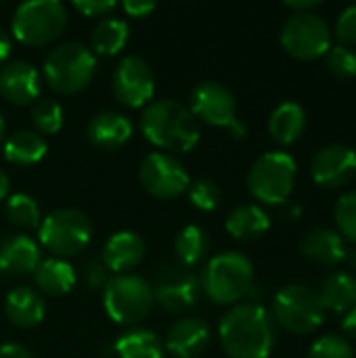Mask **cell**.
<instances>
[{
  "mask_svg": "<svg viewBox=\"0 0 356 358\" xmlns=\"http://www.w3.org/2000/svg\"><path fill=\"white\" fill-rule=\"evenodd\" d=\"M218 338L229 358H269L275 348L273 315L258 302L235 304L220 319Z\"/></svg>",
  "mask_w": 356,
  "mask_h": 358,
  "instance_id": "6da1fadb",
  "label": "cell"
},
{
  "mask_svg": "<svg viewBox=\"0 0 356 358\" xmlns=\"http://www.w3.org/2000/svg\"><path fill=\"white\" fill-rule=\"evenodd\" d=\"M143 136L164 151L187 153L199 143V124L187 105L174 99L153 101L141 115Z\"/></svg>",
  "mask_w": 356,
  "mask_h": 358,
  "instance_id": "7a4b0ae2",
  "label": "cell"
},
{
  "mask_svg": "<svg viewBox=\"0 0 356 358\" xmlns=\"http://www.w3.org/2000/svg\"><path fill=\"white\" fill-rule=\"evenodd\" d=\"M201 292L220 306H235L254 287V264L239 252H220L208 260L201 275Z\"/></svg>",
  "mask_w": 356,
  "mask_h": 358,
  "instance_id": "3957f363",
  "label": "cell"
},
{
  "mask_svg": "<svg viewBox=\"0 0 356 358\" xmlns=\"http://www.w3.org/2000/svg\"><path fill=\"white\" fill-rule=\"evenodd\" d=\"M97 71L94 52L82 42H65L44 59V78L59 94H76L84 90Z\"/></svg>",
  "mask_w": 356,
  "mask_h": 358,
  "instance_id": "277c9868",
  "label": "cell"
},
{
  "mask_svg": "<svg viewBox=\"0 0 356 358\" xmlns=\"http://www.w3.org/2000/svg\"><path fill=\"white\" fill-rule=\"evenodd\" d=\"M296 174L298 164L287 151H269L252 164L248 172V189L258 201L281 206L294 191Z\"/></svg>",
  "mask_w": 356,
  "mask_h": 358,
  "instance_id": "5b68a950",
  "label": "cell"
},
{
  "mask_svg": "<svg viewBox=\"0 0 356 358\" xmlns=\"http://www.w3.org/2000/svg\"><path fill=\"white\" fill-rule=\"evenodd\" d=\"M319 294L302 283L283 285L273 300V321L296 336H308L317 331L325 321Z\"/></svg>",
  "mask_w": 356,
  "mask_h": 358,
  "instance_id": "8992f818",
  "label": "cell"
},
{
  "mask_svg": "<svg viewBox=\"0 0 356 358\" xmlns=\"http://www.w3.org/2000/svg\"><path fill=\"white\" fill-rule=\"evenodd\" d=\"M67 25V8L59 0H29L17 6L10 29L15 40L27 46H44L57 40Z\"/></svg>",
  "mask_w": 356,
  "mask_h": 358,
  "instance_id": "52a82bcc",
  "label": "cell"
},
{
  "mask_svg": "<svg viewBox=\"0 0 356 358\" xmlns=\"http://www.w3.org/2000/svg\"><path fill=\"white\" fill-rule=\"evenodd\" d=\"M103 308L113 323L136 325L153 308L151 283L138 275H115L103 287Z\"/></svg>",
  "mask_w": 356,
  "mask_h": 358,
  "instance_id": "ba28073f",
  "label": "cell"
},
{
  "mask_svg": "<svg viewBox=\"0 0 356 358\" xmlns=\"http://www.w3.org/2000/svg\"><path fill=\"white\" fill-rule=\"evenodd\" d=\"M38 237L40 243L59 258L76 256L90 243L92 224L84 212L73 208H61L50 212L40 222Z\"/></svg>",
  "mask_w": 356,
  "mask_h": 358,
  "instance_id": "9c48e42d",
  "label": "cell"
},
{
  "mask_svg": "<svg viewBox=\"0 0 356 358\" xmlns=\"http://www.w3.org/2000/svg\"><path fill=\"white\" fill-rule=\"evenodd\" d=\"M189 111L195 120H201L210 126L229 128L235 138H243L248 134L245 124L237 117V101L235 94L220 82H199L189 96Z\"/></svg>",
  "mask_w": 356,
  "mask_h": 358,
  "instance_id": "30bf717a",
  "label": "cell"
},
{
  "mask_svg": "<svg viewBox=\"0 0 356 358\" xmlns=\"http://www.w3.org/2000/svg\"><path fill=\"white\" fill-rule=\"evenodd\" d=\"M283 50L300 61H313L325 57L332 48L329 23L317 13H294L279 34Z\"/></svg>",
  "mask_w": 356,
  "mask_h": 358,
  "instance_id": "8fae6325",
  "label": "cell"
},
{
  "mask_svg": "<svg viewBox=\"0 0 356 358\" xmlns=\"http://www.w3.org/2000/svg\"><path fill=\"white\" fill-rule=\"evenodd\" d=\"M151 292L153 302L172 315H180L193 308L204 294L201 281L193 273V268H187L178 262H166L157 268Z\"/></svg>",
  "mask_w": 356,
  "mask_h": 358,
  "instance_id": "7c38bea8",
  "label": "cell"
},
{
  "mask_svg": "<svg viewBox=\"0 0 356 358\" xmlns=\"http://www.w3.org/2000/svg\"><path fill=\"white\" fill-rule=\"evenodd\" d=\"M138 178L143 189L157 199H176L187 193L191 185L183 162L162 151H153L143 159Z\"/></svg>",
  "mask_w": 356,
  "mask_h": 358,
  "instance_id": "4fadbf2b",
  "label": "cell"
},
{
  "mask_svg": "<svg viewBox=\"0 0 356 358\" xmlns=\"http://www.w3.org/2000/svg\"><path fill=\"white\" fill-rule=\"evenodd\" d=\"M111 86H113L115 99L122 105L136 109V107L147 105L153 99L155 76L145 59L136 55H128L115 65Z\"/></svg>",
  "mask_w": 356,
  "mask_h": 358,
  "instance_id": "5bb4252c",
  "label": "cell"
},
{
  "mask_svg": "<svg viewBox=\"0 0 356 358\" xmlns=\"http://www.w3.org/2000/svg\"><path fill=\"white\" fill-rule=\"evenodd\" d=\"M311 176L321 189H340L356 176V151L334 143L319 149L311 162Z\"/></svg>",
  "mask_w": 356,
  "mask_h": 358,
  "instance_id": "9a60e30c",
  "label": "cell"
},
{
  "mask_svg": "<svg viewBox=\"0 0 356 358\" xmlns=\"http://www.w3.org/2000/svg\"><path fill=\"white\" fill-rule=\"evenodd\" d=\"M40 94V76L27 61H10L0 69V96L13 105H29Z\"/></svg>",
  "mask_w": 356,
  "mask_h": 358,
  "instance_id": "2e32d148",
  "label": "cell"
},
{
  "mask_svg": "<svg viewBox=\"0 0 356 358\" xmlns=\"http://www.w3.org/2000/svg\"><path fill=\"white\" fill-rule=\"evenodd\" d=\"M300 254L313 264L332 268L346 260L348 250H346V241L338 235V231L327 227H317L302 237Z\"/></svg>",
  "mask_w": 356,
  "mask_h": 358,
  "instance_id": "e0dca14e",
  "label": "cell"
},
{
  "mask_svg": "<svg viewBox=\"0 0 356 358\" xmlns=\"http://www.w3.org/2000/svg\"><path fill=\"white\" fill-rule=\"evenodd\" d=\"M210 344V327L195 317L178 319L166 336L164 348L176 358H197Z\"/></svg>",
  "mask_w": 356,
  "mask_h": 358,
  "instance_id": "ac0fdd59",
  "label": "cell"
},
{
  "mask_svg": "<svg viewBox=\"0 0 356 358\" xmlns=\"http://www.w3.org/2000/svg\"><path fill=\"white\" fill-rule=\"evenodd\" d=\"M40 264V248L27 235H10L0 243V275L25 277Z\"/></svg>",
  "mask_w": 356,
  "mask_h": 358,
  "instance_id": "d6986e66",
  "label": "cell"
},
{
  "mask_svg": "<svg viewBox=\"0 0 356 358\" xmlns=\"http://www.w3.org/2000/svg\"><path fill=\"white\" fill-rule=\"evenodd\" d=\"M143 258H145L143 237L132 233V231H120V233H113L105 241L101 260L107 266V271L118 273V275H126L128 271L138 266Z\"/></svg>",
  "mask_w": 356,
  "mask_h": 358,
  "instance_id": "ffe728a7",
  "label": "cell"
},
{
  "mask_svg": "<svg viewBox=\"0 0 356 358\" xmlns=\"http://www.w3.org/2000/svg\"><path fill=\"white\" fill-rule=\"evenodd\" d=\"M4 315L15 327L31 329L44 321L46 304L36 289L21 285V287H15L8 292V296L4 300Z\"/></svg>",
  "mask_w": 356,
  "mask_h": 358,
  "instance_id": "44dd1931",
  "label": "cell"
},
{
  "mask_svg": "<svg viewBox=\"0 0 356 358\" xmlns=\"http://www.w3.org/2000/svg\"><path fill=\"white\" fill-rule=\"evenodd\" d=\"M132 122L118 111H101L88 122V138L103 151H113L132 136Z\"/></svg>",
  "mask_w": 356,
  "mask_h": 358,
  "instance_id": "7402d4cb",
  "label": "cell"
},
{
  "mask_svg": "<svg viewBox=\"0 0 356 358\" xmlns=\"http://www.w3.org/2000/svg\"><path fill=\"white\" fill-rule=\"evenodd\" d=\"M317 294L325 310L346 315L356 308V277L346 271H336L323 279Z\"/></svg>",
  "mask_w": 356,
  "mask_h": 358,
  "instance_id": "603a6c76",
  "label": "cell"
},
{
  "mask_svg": "<svg viewBox=\"0 0 356 358\" xmlns=\"http://www.w3.org/2000/svg\"><path fill=\"white\" fill-rule=\"evenodd\" d=\"M306 130V111L294 101H285L269 117V132L279 145H294Z\"/></svg>",
  "mask_w": 356,
  "mask_h": 358,
  "instance_id": "cb8c5ba5",
  "label": "cell"
},
{
  "mask_svg": "<svg viewBox=\"0 0 356 358\" xmlns=\"http://www.w3.org/2000/svg\"><path fill=\"white\" fill-rule=\"evenodd\" d=\"M34 281L40 292L59 298L73 289L78 277L73 266L63 258H48V260H40L38 268L34 271Z\"/></svg>",
  "mask_w": 356,
  "mask_h": 358,
  "instance_id": "d4e9b609",
  "label": "cell"
},
{
  "mask_svg": "<svg viewBox=\"0 0 356 358\" xmlns=\"http://www.w3.org/2000/svg\"><path fill=\"white\" fill-rule=\"evenodd\" d=\"M225 229L233 239L248 241V239H256V237L264 235L271 229V218L260 206L245 203V206L235 208L229 214Z\"/></svg>",
  "mask_w": 356,
  "mask_h": 358,
  "instance_id": "484cf974",
  "label": "cell"
},
{
  "mask_svg": "<svg viewBox=\"0 0 356 358\" xmlns=\"http://www.w3.org/2000/svg\"><path fill=\"white\" fill-rule=\"evenodd\" d=\"M46 141L42 134H38L36 130H19L15 134H10L4 141V157L6 162L15 164V166H31L38 164L44 155H46Z\"/></svg>",
  "mask_w": 356,
  "mask_h": 358,
  "instance_id": "4316f807",
  "label": "cell"
},
{
  "mask_svg": "<svg viewBox=\"0 0 356 358\" xmlns=\"http://www.w3.org/2000/svg\"><path fill=\"white\" fill-rule=\"evenodd\" d=\"M128 38H130L128 23L118 17H107L94 25L90 42H92V50L97 55L111 57V55H118L126 46Z\"/></svg>",
  "mask_w": 356,
  "mask_h": 358,
  "instance_id": "83f0119b",
  "label": "cell"
},
{
  "mask_svg": "<svg viewBox=\"0 0 356 358\" xmlns=\"http://www.w3.org/2000/svg\"><path fill=\"white\" fill-rule=\"evenodd\" d=\"M208 250H210L208 233L197 224H187L185 229H180V233L174 239L176 260H178V264H183L187 268L201 264L204 258L208 256Z\"/></svg>",
  "mask_w": 356,
  "mask_h": 358,
  "instance_id": "f1b7e54d",
  "label": "cell"
},
{
  "mask_svg": "<svg viewBox=\"0 0 356 358\" xmlns=\"http://www.w3.org/2000/svg\"><path fill=\"white\" fill-rule=\"evenodd\" d=\"M113 350L120 358H164L162 340L149 329H132L124 334Z\"/></svg>",
  "mask_w": 356,
  "mask_h": 358,
  "instance_id": "f546056e",
  "label": "cell"
},
{
  "mask_svg": "<svg viewBox=\"0 0 356 358\" xmlns=\"http://www.w3.org/2000/svg\"><path fill=\"white\" fill-rule=\"evenodd\" d=\"M4 214L10 224L19 229H38L40 227V208L36 199L27 193H15L8 197Z\"/></svg>",
  "mask_w": 356,
  "mask_h": 358,
  "instance_id": "4dcf8cb0",
  "label": "cell"
},
{
  "mask_svg": "<svg viewBox=\"0 0 356 358\" xmlns=\"http://www.w3.org/2000/svg\"><path fill=\"white\" fill-rule=\"evenodd\" d=\"M31 122L38 134H57L63 126V107L52 99H40L31 109Z\"/></svg>",
  "mask_w": 356,
  "mask_h": 358,
  "instance_id": "1f68e13d",
  "label": "cell"
},
{
  "mask_svg": "<svg viewBox=\"0 0 356 358\" xmlns=\"http://www.w3.org/2000/svg\"><path fill=\"white\" fill-rule=\"evenodd\" d=\"M334 220L338 227V235L344 241L356 243V191H346L340 195L334 208Z\"/></svg>",
  "mask_w": 356,
  "mask_h": 358,
  "instance_id": "d6a6232c",
  "label": "cell"
},
{
  "mask_svg": "<svg viewBox=\"0 0 356 358\" xmlns=\"http://www.w3.org/2000/svg\"><path fill=\"white\" fill-rule=\"evenodd\" d=\"M306 358H355V350L344 336L325 334L313 342Z\"/></svg>",
  "mask_w": 356,
  "mask_h": 358,
  "instance_id": "836d02e7",
  "label": "cell"
},
{
  "mask_svg": "<svg viewBox=\"0 0 356 358\" xmlns=\"http://www.w3.org/2000/svg\"><path fill=\"white\" fill-rule=\"evenodd\" d=\"M187 195H189V201L197 210H201V212L216 210L218 203H220V199H222V193H220L218 185L212 182V180H208V178H199V180L191 182L189 189H187Z\"/></svg>",
  "mask_w": 356,
  "mask_h": 358,
  "instance_id": "e575fe53",
  "label": "cell"
},
{
  "mask_svg": "<svg viewBox=\"0 0 356 358\" xmlns=\"http://www.w3.org/2000/svg\"><path fill=\"white\" fill-rule=\"evenodd\" d=\"M325 65L336 78L350 80L356 76V52L350 46H332L325 52Z\"/></svg>",
  "mask_w": 356,
  "mask_h": 358,
  "instance_id": "d590c367",
  "label": "cell"
},
{
  "mask_svg": "<svg viewBox=\"0 0 356 358\" xmlns=\"http://www.w3.org/2000/svg\"><path fill=\"white\" fill-rule=\"evenodd\" d=\"M336 36L342 42V46L356 44V4L346 6L336 19Z\"/></svg>",
  "mask_w": 356,
  "mask_h": 358,
  "instance_id": "8d00e7d4",
  "label": "cell"
},
{
  "mask_svg": "<svg viewBox=\"0 0 356 358\" xmlns=\"http://www.w3.org/2000/svg\"><path fill=\"white\" fill-rule=\"evenodd\" d=\"M82 277H84V283L90 287V289H99V287H105L107 285V281H109V271H107V266L103 264V260H88L86 264H84V273H82Z\"/></svg>",
  "mask_w": 356,
  "mask_h": 358,
  "instance_id": "74e56055",
  "label": "cell"
},
{
  "mask_svg": "<svg viewBox=\"0 0 356 358\" xmlns=\"http://www.w3.org/2000/svg\"><path fill=\"white\" fill-rule=\"evenodd\" d=\"M118 4L111 0H76L73 8L82 13L84 17H105L109 15Z\"/></svg>",
  "mask_w": 356,
  "mask_h": 358,
  "instance_id": "f35d334b",
  "label": "cell"
},
{
  "mask_svg": "<svg viewBox=\"0 0 356 358\" xmlns=\"http://www.w3.org/2000/svg\"><path fill=\"white\" fill-rule=\"evenodd\" d=\"M122 8L130 17H147L151 10H155V2H145V0H126L122 2Z\"/></svg>",
  "mask_w": 356,
  "mask_h": 358,
  "instance_id": "ab89813d",
  "label": "cell"
},
{
  "mask_svg": "<svg viewBox=\"0 0 356 358\" xmlns=\"http://www.w3.org/2000/svg\"><path fill=\"white\" fill-rule=\"evenodd\" d=\"M0 358H34L31 352L19 344H2L0 346Z\"/></svg>",
  "mask_w": 356,
  "mask_h": 358,
  "instance_id": "60d3db41",
  "label": "cell"
},
{
  "mask_svg": "<svg viewBox=\"0 0 356 358\" xmlns=\"http://www.w3.org/2000/svg\"><path fill=\"white\" fill-rule=\"evenodd\" d=\"M285 6L294 13H315V8L321 6V0H287Z\"/></svg>",
  "mask_w": 356,
  "mask_h": 358,
  "instance_id": "b9f144b4",
  "label": "cell"
},
{
  "mask_svg": "<svg viewBox=\"0 0 356 358\" xmlns=\"http://www.w3.org/2000/svg\"><path fill=\"white\" fill-rule=\"evenodd\" d=\"M342 331L346 340H356V308L348 310L342 319Z\"/></svg>",
  "mask_w": 356,
  "mask_h": 358,
  "instance_id": "7bdbcfd3",
  "label": "cell"
},
{
  "mask_svg": "<svg viewBox=\"0 0 356 358\" xmlns=\"http://www.w3.org/2000/svg\"><path fill=\"white\" fill-rule=\"evenodd\" d=\"M8 52H10V40H8V34L0 27V65L6 61Z\"/></svg>",
  "mask_w": 356,
  "mask_h": 358,
  "instance_id": "ee69618b",
  "label": "cell"
},
{
  "mask_svg": "<svg viewBox=\"0 0 356 358\" xmlns=\"http://www.w3.org/2000/svg\"><path fill=\"white\" fill-rule=\"evenodd\" d=\"M8 195V176L0 170V201H4Z\"/></svg>",
  "mask_w": 356,
  "mask_h": 358,
  "instance_id": "f6af8a7d",
  "label": "cell"
},
{
  "mask_svg": "<svg viewBox=\"0 0 356 358\" xmlns=\"http://www.w3.org/2000/svg\"><path fill=\"white\" fill-rule=\"evenodd\" d=\"M2 136H4V117L0 113V143H2Z\"/></svg>",
  "mask_w": 356,
  "mask_h": 358,
  "instance_id": "bcb514c9",
  "label": "cell"
},
{
  "mask_svg": "<svg viewBox=\"0 0 356 358\" xmlns=\"http://www.w3.org/2000/svg\"><path fill=\"white\" fill-rule=\"evenodd\" d=\"M346 258H350V262H353V266L356 268V252H348V256Z\"/></svg>",
  "mask_w": 356,
  "mask_h": 358,
  "instance_id": "7dc6e473",
  "label": "cell"
}]
</instances>
